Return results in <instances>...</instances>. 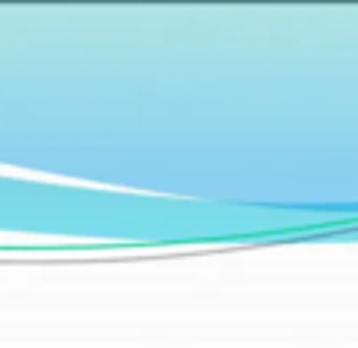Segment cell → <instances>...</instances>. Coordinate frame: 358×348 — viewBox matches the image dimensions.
I'll return each mask as SVG.
<instances>
[]
</instances>
